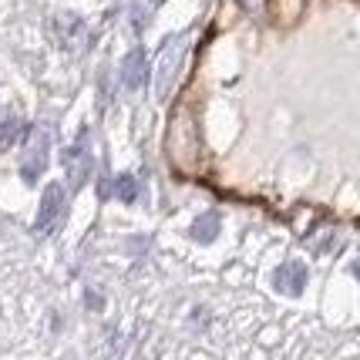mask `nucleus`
<instances>
[{
  "mask_svg": "<svg viewBox=\"0 0 360 360\" xmlns=\"http://www.w3.org/2000/svg\"><path fill=\"white\" fill-rule=\"evenodd\" d=\"M47 148H51L47 128H31V135H27V155H24V165H20L24 182H37V175L47 169Z\"/></svg>",
  "mask_w": 360,
  "mask_h": 360,
  "instance_id": "2",
  "label": "nucleus"
},
{
  "mask_svg": "<svg viewBox=\"0 0 360 360\" xmlns=\"http://www.w3.org/2000/svg\"><path fill=\"white\" fill-rule=\"evenodd\" d=\"M354 276H357V280H360V259H357V263H354Z\"/></svg>",
  "mask_w": 360,
  "mask_h": 360,
  "instance_id": "11",
  "label": "nucleus"
},
{
  "mask_svg": "<svg viewBox=\"0 0 360 360\" xmlns=\"http://www.w3.org/2000/svg\"><path fill=\"white\" fill-rule=\"evenodd\" d=\"M239 4H243V7H246V11H259V7H263V4H266V0H239Z\"/></svg>",
  "mask_w": 360,
  "mask_h": 360,
  "instance_id": "10",
  "label": "nucleus"
},
{
  "mask_svg": "<svg viewBox=\"0 0 360 360\" xmlns=\"http://www.w3.org/2000/svg\"><path fill=\"white\" fill-rule=\"evenodd\" d=\"M188 236H192L195 243H212V239L219 236V212H205V216H199V219L192 222Z\"/></svg>",
  "mask_w": 360,
  "mask_h": 360,
  "instance_id": "7",
  "label": "nucleus"
},
{
  "mask_svg": "<svg viewBox=\"0 0 360 360\" xmlns=\"http://www.w3.org/2000/svg\"><path fill=\"white\" fill-rule=\"evenodd\" d=\"M139 192H141V186L135 175H118V179H115V195H118L122 202H135Z\"/></svg>",
  "mask_w": 360,
  "mask_h": 360,
  "instance_id": "8",
  "label": "nucleus"
},
{
  "mask_svg": "<svg viewBox=\"0 0 360 360\" xmlns=\"http://www.w3.org/2000/svg\"><path fill=\"white\" fill-rule=\"evenodd\" d=\"M64 212V186L61 182H51L41 195V209H37V219H34V233H47L54 229V222L61 219Z\"/></svg>",
  "mask_w": 360,
  "mask_h": 360,
  "instance_id": "3",
  "label": "nucleus"
},
{
  "mask_svg": "<svg viewBox=\"0 0 360 360\" xmlns=\"http://www.w3.org/2000/svg\"><path fill=\"white\" fill-rule=\"evenodd\" d=\"M273 286L280 290V293H290V297H297L307 290V266L303 263H283L276 273H273Z\"/></svg>",
  "mask_w": 360,
  "mask_h": 360,
  "instance_id": "4",
  "label": "nucleus"
},
{
  "mask_svg": "<svg viewBox=\"0 0 360 360\" xmlns=\"http://www.w3.org/2000/svg\"><path fill=\"white\" fill-rule=\"evenodd\" d=\"M20 135H24V125H20L17 118H4V122H0V152H7Z\"/></svg>",
  "mask_w": 360,
  "mask_h": 360,
  "instance_id": "9",
  "label": "nucleus"
},
{
  "mask_svg": "<svg viewBox=\"0 0 360 360\" xmlns=\"http://www.w3.org/2000/svg\"><path fill=\"white\" fill-rule=\"evenodd\" d=\"M64 169H68L71 186H84V182L91 179V155H88V148H84L81 141L64 152Z\"/></svg>",
  "mask_w": 360,
  "mask_h": 360,
  "instance_id": "5",
  "label": "nucleus"
},
{
  "mask_svg": "<svg viewBox=\"0 0 360 360\" xmlns=\"http://www.w3.org/2000/svg\"><path fill=\"white\" fill-rule=\"evenodd\" d=\"M188 51V37L186 34H172L162 51H158V64H155V94L158 98H169L175 88V78L182 71V61H186Z\"/></svg>",
  "mask_w": 360,
  "mask_h": 360,
  "instance_id": "1",
  "label": "nucleus"
},
{
  "mask_svg": "<svg viewBox=\"0 0 360 360\" xmlns=\"http://www.w3.org/2000/svg\"><path fill=\"white\" fill-rule=\"evenodd\" d=\"M145 75H148V61H145V51H141V47L128 51L125 64H122V84H125L128 91H139L141 84H145Z\"/></svg>",
  "mask_w": 360,
  "mask_h": 360,
  "instance_id": "6",
  "label": "nucleus"
}]
</instances>
